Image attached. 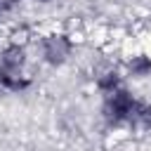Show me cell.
Returning <instances> with one entry per match:
<instances>
[{
  "label": "cell",
  "mask_w": 151,
  "mask_h": 151,
  "mask_svg": "<svg viewBox=\"0 0 151 151\" xmlns=\"http://www.w3.org/2000/svg\"><path fill=\"white\" fill-rule=\"evenodd\" d=\"M137 104H139V97L127 87H120V90L101 97V120H104V125L109 130H132Z\"/></svg>",
  "instance_id": "obj_1"
},
{
  "label": "cell",
  "mask_w": 151,
  "mask_h": 151,
  "mask_svg": "<svg viewBox=\"0 0 151 151\" xmlns=\"http://www.w3.org/2000/svg\"><path fill=\"white\" fill-rule=\"evenodd\" d=\"M35 54L45 66L59 68V66L68 64L71 57L76 54V38H73V33L61 31V28L45 31L35 40Z\"/></svg>",
  "instance_id": "obj_2"
},
{
  "label": "cell",
  "mask_w": 151,
  "mask_h": 151,
  "mask_svg": "<svg viewBox=\"0 0 151 151\" xmlns=\"http://www.w3.org/2000/svg\"><path fill=\"white\" fill-rule=\"evenodd\" d=\"M0 66L9 68V71H19L26 73L28 66V45L19 38H7L0 45Z\"/></svg>",
  "instance_id": "obj_3"
},
{
  "label": "cell",
  "mask_w": 151,
  "mask_h": 151,
  "mask_svg": "<svg viewBox=\"0 0 151 151\" xmlns=\"http://www.w3.org/2000/svg\"><path fill=\"white\" fill-rule=\"evenodd\" d=\"M125 87V76H123V68L120 66H113V64H106V66H99L94 71V90L106 97L116 90Z\"/></svg>",
  "instance_id": "obj_4"
},
{
  "label": "cell",
  "mask_w": 151,
  "mask_h": 151,
  "mask_svg": "<svg viewBox=\"0 0 151 151\" xmlns=\"http://www.w3.org/2000/svg\"><path fill=\"white\" fill-rule=\"evenodd\" d=\"M123 76L130 80H149L151 78V52H132L120 64Z\"/></svg>",
  "instance_id": "obj_5"
},
{
  "label": "cell",
  "mask_w": 151,
  "mask_h": 151,
  "mask_svg": "<svg viewBox=\"0 0 151 151\" xmlns=\"http://www.w3.org/2000/svg\"><path fill=\"white\" fill-rule=\"evenodd\" d=\"M28 87H31L28 73H19V71H9V68L0 66V92L19 94V92H26Z\"/></svg>",
  "instance_id": "obj_6"
},
{
  "label": "cell",
  "mask_w": 151,
  "mask_h": 151,
  "mask_svg": "<svg viewBox=\"0 0 151 151\" xmlns=\"http://www.w3.org/2000/svg\"><path fill=\"white\" fill-rule=\"evenodd\" d=\"M132 130H144V132H151V101L139 99L137 111H134V120H132Z\"/></svg>",
  "instance_id": "obj_7"
},
{
  "label": "cell",
  "mask_w": 151,
  "mask_h": 151,
  "mask_svg": "<svg viewBox=\"0 0 151 151\" xmlns=\"http://www.w3.org/2000/svg\"><path fill=\"white\" fill-rule=\"evenodd\" d=\"M35 2H40V5H50L52 0H35Z\"/></svg>",
  "instance_id": "obj_8"
}]
</instances>
